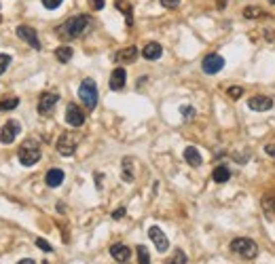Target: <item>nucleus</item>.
Wrapping results in <instances>:
<instances>
[{
    "mask_svg": "<svg viewBox=\"0 0 275 264\" xmlns=\"http://www.w3.org/2000/svg\"><path fill=\"white\" fill-rule=\"evenodd\" d=\"M87 28H89V15H74L64 26L57 28V36L64 38V41H74V38H81Z\"/></svg>",
    "mask_w": 275,
    "mask_h": 264,
    "instance_id": "obj_1",
    "label": "nucleus"
},
{
    "mask_svg": "<svg viewBox=\"0 0 275 264\" xmlns=\"http://www.w3.org/2000/svg\"><path fill=\"white\" fill-rule=\"evenodd\" d=\"M17 157H19V163L23 167H32L41 161V146L34 142V140H26L19 146L17 150Z\"/></svg>",
    "mask_w": 275,
    "mask_h": 264,
    "instance_id": "obj_2",
    "label": "nucleus"
},
{
    "mask_svg": "<svg viewBox=\"0 0 275 264\" xmlns=\"http://www.w3.org/2000/svg\"><path fill=\"white\" fill-rule=\"evenodd\" d=\"M78 98L81 102L85 104V108L87 110H93L98 106V100H100V93H98V85L96 81H91V78H85L78 87Z\"/></svg>",
    "mask_w": 275,
    "mask_h": 264,
    "instance_id": "obj_3",
    "label": "nucleus"
},
{
    "mask_svg": "<svg viewBox=\"0 0 275 264\" xmlns=\"http://www.w3.org/2000/svg\"><path fill=\"white\" fill-rule=\"evenodd\" d=\"M231 252L241 256V258H246V260H254L258 256V245H256V241H252V239L237 237L231 241Z\"/></svg>",
    "mask_w": 275,
    "mask_h": 264,
    "instance_id": "obj_4",
    "label": "nucleus"
},
{
    "mask_svg": "<svg viewBox=\"0 0 275 264\" xmlns=\"http://www.w3.org/2000/svg\"><path fill=\"white\" fill-rule=\"evenodd\" d=\"M78 142H81V138H78L76 133H61L59 140H57V153L61 157H72L76 153V146Z\"/></svg>",
    "mask_w": 275,
    "mask_h": 264,
    "instance_id": "obj_5",
    "label": "nucleus"
},
{
    "mask_svg": "<svg viewBox=\"0 0 275 264\" xmlns=\"http://www.w3.org/2000/svg\"><path fill=\"white\" fill-rule=\"evenodd\" d=\"M57 102H59V95L57 93H53V91L43 93L41 98H38V114H43V116L53 114L55 106H57Z\"/></svg>",
    "mask_w": 275,
    "mask_h": 264,
    "instance_id": "obj_6",
    "label": "nucleus"
},
{
    "mask_svg": "<svg viewBox=\"0 0 275 264\" xmlns=\"http://www.w3.org/2000/svg\"><path fill=\"white\" fill-rule=\"evenodd\" d=\"M201 68H203L206 74H218V72L224 68V57H222V55H218V53H210V55L203 57Z\"/></svg>",
    "mask_w": 275,
    "mask_h": 264,
    "instance_id": "obj_7",
    "label": "nucleus"
},
{
    "mask_svg": "<svg viewBox=\"0 0 275 264\" xmlns=\"http://www.w3.org/2000/svg\"><path fill=\"white\" fill-rule=\"evenodd\" d=\"M17 36L21 38L23 43H28L30 47H32V49L41 51V38H38V34H36L34 28H30V26H19V28H17Z\"/></svg>",
    "mask_w": 275,
    "mask_h": 264,
    "instance_id": "obj_8",
    "label": "nucleus"
},
{
    "mask_svg": "<svg viewBox=\"0 0 275 264\" xmlns=\"http://www.w3.org/2000/svg\"><path fill=\"white\" fill-rule=\"evenodd\" d=\"M66 123L70 127H81L85 123V112L81 110V106H76V104H68V108H66Z\"/></svg>",
    "mask_w": 275,
    "mask_h": 264,
    "instance_id": "obj_9",
    "label": "nucleus"
},
{
    "mask_svg": "<svg viewBox=\"0 0 275 264\" xmlns=\"http://www.w3.org/2000/svg\"><path fill=\"white\" fill-rule=\"evenodd\" d=\"M19 131H21V127H19L17 121H6V125L2 127V131H0V142H2V144H13L15 138L19 135Z\"/></svg>",
    "mask_w": 275,
    "mask_h": 264,
    "instance_id": "obj_10",
    "label": "nucleus"
},
{
    "mask_svg": "<svg viewBox=\"0 0 275 264\" xmlns=\"http://www.w3.org/2000/svg\"><path fill=\"white\" fill-rule=\"evenodd\" d=\"M148 237H151V241L155 243V247L159 252H167L169 241H167V237H165V233L159 226H151V228H148Z\"/></svg>",
    "mask_w": 275,
    "mask_h": 264,
    "instance_id": "obj_11",
    "label": "nucleus"
},
{
    "mask_svg": "<svg viewBox=\"0 0 275 264\" xmlns=\"http://www.w3.org/2000/svg\"><path fill=\"white\" fill-rule=\"evenodd\" d=\"M248 106H250V110H254V112H267V110L273 108V100L267 98V95H256V98H250Z\"/></svg>",
    "mask_w": 275,
    "mask_h": 264,
    "instance_id": "obj_12",
    "label": "nucleus"
},
{
    "mask_svg": "<svg viewBox=\"0 0 275 264\" xmlns=\"http://www.w3.org/2000/svg\"><path fill=\"white\" fill-rule=\"evenodd\" d=\"M125 83H127V72H125V68H114L112 74H110V89L121 91Z\"/></svg>",
    "mask_w": 275,
    "mask_h": 264,
    "instance_id": "obj_13",
    "label": "nucleus"
},
{
    "mask_svg": "<svg viewBox=\"0 0 275 264\" xmlns=\"http://www.w3.org/2000/svg\"><path fill=\"white\" fill-rule=\"evenodd\" d=\"M110 256H112L116 262L125 264V262L131 260V250H129L127 245H123V243H114L112 247H110Z\"/></svg>",
    "mask_w": 275,
    "mask_h": 264,
    "instance_id": "obj_14",
    "label": "nucleus"
},
{
    "mask_svg": "<svg viewBox=\"0 0 275 264\" xmlns=\"http://www.w3.org/2000/svg\"><path fill=\"white\" fill-rule=\"evenodd\" d=\"M138 55H140V51L136 49V47H125V49H121L114 55V59L119 63H131V61L138 59Z\"/></svg>",
    "mask_w": 275,
    "mask_h": 264,
    "instance_id": "obj_15",
    "label": "nucleus"
},
{
    "mask_svg": "<svg viewBox=\"0 0 275 264\" xmlns=\"http://www.w3.org/2000/svg\"><path fill=\"white\" fill-rule=\"evenodd\" d=\"M64 169H57V167H53V169H49L47 171V178H45V182H47V186L49 188H57L61 182H64Z\"/></svg>",
    "mask_w": 275,
    "mask_h": 264,
    "instance_id": "obj_16",
    "label": "nucleus"
},
{
    "mask_svg": "<svg viewBox=\"0 0 275 264\" xmlns=\"http://www.w3.org/2000/svg\"><path fill=\"white\" fill-rule=\"evenodd\" d=\"M161 55H163V47H161L159 43H148L144 49H142V57H144V59L155 61V59H159Z\"/></svg>",
    "mask_w": 275,
    "mask_h": 264,
    "instance_id": "obj_17",
    "label": "nucleus"
},
{
    "mask_svg": "<svg viewBox=\"0 0 275 264\" xmlns=\"http://www.w3.org/2000/svg\"><path fill=\"white\" fill-rule=\"evenodd\" d=\"M184 161L191 165V167H199V165L203 163V158H201L199 150L195 148V146H186V148H184Z\"/></svg>",
    "mask_w": 275,
    "mask_h": 264,
    "instance_id": "obj_18",
    "label": "nucleus"
},
{
    "mask_svg": "<svg viewBox=\"0 0 275 264\" xmlns=\"http://www.w3.org/2000/svg\"><path fill=\"white\" fill-rule=\"evenodd\" d=\"M212 178H214L216 184H224L231 180V169L226 165H216L214 171H212Z\"/></svg>",
    "mask_w": 275,
    "mask_h": 264,
    "instance_id": "obj_19",
    "label": "nucleus"
},
{
    "mask_svg": "<svg viewBox=\"0 0 275 264\" xmlns=\"http://www.w3.org/2000/svg\"><path fill=\"white\" fill-rule=\"evenodd\" d=\"M72 55H74V51L70 49L68 45L57 47V49H55V57H57V61H61V63H68L70 59H72Z\"/></svg>",
    "mask_w": 275,
    "mask_h": 264,
    "instance_id": "obj_20",
    "label": "nucleus"
},
{
    "mask_svg": "<svg viewBox=\"0 0 275 264\" xmlns=\"http://www.w3.org/2000/svg\"><path fill=\"white\" fill-rule=\"evenodd\" d=\"M114 6H116V9H119L121 13H125V17H127L125 21H127V26H131V23H133V17H131V4H129V0H116Z\"/></svg>",
    "mask_w": 275,
    "mask_h": 264,
    "instance_id": "obj_21",
    "label": "nucleus"
},
{
    "mask_svg": "<svg viewBox=\"0 0 275 264\" xmlns=\"http://www.w3.org/2000/svg\"><path fill=\"white\" fill-rule=\"evenodd\" d=\"M123 180L125 182H133V161L127 157V158H123Z\"/></svg>",
    "mask_w": 275,
    "mask_h": 264,
    "instance_id": "obj_22",
    "label": "nucleus"
},
{
    "mask_svg": "<svg viewBox=\"0 0 275 264\" xmlns=\"http://www.w3.org/2000/svg\"><path fill=\"white\" fill-rule=\"evenodd\" d=\"M243 17L258 19V17H267V15H265V11L261 9V6H246V9H243Z\"/></svg>",
    "mask_w": 275,
    "mask_h": 264,
    "instance_id": "obj_23",
    "label": "nucleus"
},
{
    "mask_svg": "<svg viewBox=\"0 0 275 264\" xmlns=\"http://www.w3.org/2000/svg\"><path fill=\"white\" fill-rule=\"evenodd\" d=\"M136 254H138V262L140 264H153L151 262V254H148V250L144 245H138L136 247Z\"/></svg>",
    "mask_w": 275,
    "mask_h": 264,
    "instance_id": "obj_24",
    "label": "nucleus"
},
{
    "mask_svg": "<svg viewBox=\"0 0 275 264\" xmlns=\"http://www.w3.org/2000/svg\"><path fill=\"white\" fill-rule=\"evenodd\" d=\"M188 262V258H186V254L182 252V250H176L174 252V256H171V258L165 262V264H186Z\"/></svg>",
    "mask_w": 275,
    "mask_h": 264,
    "instance_id": "obj_25",
    "label": "nucleus"
},
{
    "mask_svg": "<svg viewBox=\"0 0 275 264\" xmlns=\"http://www.w3.org/2000/svg\"><path fill=\"white\" fill-rule=\"evenodd\" d=\"M263 210H265L267 213L275 215V197H265V199H263Z\"/></svg>",
    "mask_w": 275,
    "mask_h": 264,
    "instance_id": "obj_26",
    "label": "nucleus"
},
{
    "mask_svg": "<svg viewBox=\"0 0 275 264\" xmlns=\"http://www.w3.org/2000/svg\"><path fill=\"white\" fill-rule=\"evenodd\" d=\"M19 106V100L17 98H9V100H2V104H0V110H13Z\"/></svg>",
    "mask_w": 275,
    "mask_h": 264,
    "instance_id": "obj_27",
    "label": "nucleus"
},
{
    "mask_svg": "<svg viewBox=\"0 0 275 264\" xmlns=\"http://www.w3.org/2000/svg\"><path fill=\"white\" fill-rule=\"evenodd\" d=\"M11 66V55H6V53H0V74H4L6 68Z\"/></svg>",
    "mask_w": 275,
    "mask_h": 264,
    "instance_id": "obj_28",
    "label": "nucleus"
},
{
    "mask_svg": "<svg viewBox=\"0 0 275 264\" xmlns=\"http://www.w3.org/2000/svg\"><path fill=\"white\" fill-rule=\"evenodd\" d=\"M180 114L184 116V121H191V118L195 116V108H191V106H182V108H180Z\"/></svg>",
    "mask_w": 275,
    "mask_h": 264,
    "instance_id": "obj_29",
    "label": "nucleus"
},
{
    "mask_svg": "<svg viewBox=\"0 0 275 264\" xmlns=\"http://www.w3.org/2000/svg\"><path fill=\"white\" fill-rule=\"evenodd\" d=\"M61 2H64V0H43V6H45V9H49V11H53V9H57Z\"/></svg>",
    "mask_w": 275,
    "mask_h": 264,
    "instance_id": "obj_30",
    "label": "nucleus"
},
{
    "mask_svg": "<svg viewBox=\"0 0 275 264\" xmlns=\"http://www.w3.org/2000/svg\"><path fill=\"white\" fill-rule=\"evenodd\" d=\"M226 93H229V98H233V100H239L241 95H243V89H241V87H231V89L226 91Z\"/></svg>",
    "mask_w": 275,
    "mask_h": 264,
    "instance_id": "obj_31",
    "label": "nucleus"
},
{
    "mask_svg": "<svg viewBox=\"0 0 275 264\" xmlns=\"http://www.w3.org/2000/svg\"><path fill=\"white\" fill-rule=\"evenodd\" d=\"M159 2L165 6V9H178L180 0H159Z\"/></svg>",
    "mask_w": 275,
    "mask_h": 264,
    "instance_id": "obj_32",
    "label": "nucleus"
},
{
    "mask_svg": "<svg viewBox=\"0 0 275 264\" xmlns=\"http://www.w3.org/2000/svg\"><path fill=\"white\" fill-rule=\"evenodd\" d=\"M36 245L41 247V250H45V252H53V247H51L49 243H47L45 239H36Z\"/></svg>",
    "mask_w": 275,
    "mask_h": 264,
    "instance_id": "obj_33",
    "label": "nucleus"
},
{
    "mask_svg": "<svg viewBox=\"0 0 275 264\" xmlns=\"http://www.w3.org/2000/svg\"><path fill=\"white\" fill-rule=\"evenodd\" d=\"M89 4H91V9H96V11L104 9V0H89Z\"/></svg>",
    "mask_w": 275,
    "mask_h": 264,
    "instance_id": "obj_34",
    "label": "nucleus"
},
{
    "mask_svg": "<svg viewBox=\"0 0 275 264\" xmlns=\"http://www.w3.org/2000/svg\"><path fill=\"white\" fill-rule=\"evenodd\" d=\"M123 215H125V207H119L116 211H112V220H121Z\"/></svg>",
    "mask_w": 275,
    "mask_h": 264,
    "instance_id": "obj_35",
    "label": "nucleus"
},
{
    "mask_svg": "<svg viewBox=\"0 0 275 264\" xmlns=\"http://www.w3.org/2000/svg\"><path fill=\"white\" fill-rule=\"evenodd\" d=\"M265 153L275 158V144H267V146H265Z\"/></svg>",
    "mask_w": 275,
    "mask_h": 264,
    "instance_id": "obj_36",
    "label": "nucleus"
},
{
    "mask_svg": "<svg viewBox=\"0 0 275 264\" xmlns=\"http://www.w3.org/2000/svg\"><path fill=\"white\" fill-rule=\"evenodd\" d=\"M17 264H36V262H34V260H30V258H26V260H19Z\"/></svg>",
    "mask_w": 275,
    "mask_h": 264,
    "instance_id": "obj_37",
    "label": "nucleus"
},
{
    "mask_svg": "<svg viewBox=\"0 0 275 264\" xmlns=\"http://www.w3.org/2000/svg\"><path fill=\"white\" fill-rule=\"evenodd\" d=\"M269 2H271V4H275V0H269Z\"/></svg>",
    "mask_w": 275,
    "mask_h": 264,
    "instance_id": "obj_38",
    "label": "nucleus"
}]
</instances>
